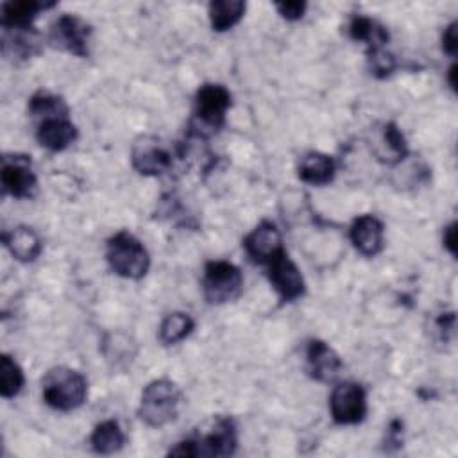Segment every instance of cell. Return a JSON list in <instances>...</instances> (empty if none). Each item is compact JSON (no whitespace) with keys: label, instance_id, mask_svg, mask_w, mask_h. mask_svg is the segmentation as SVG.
I'll return each mask as SVG.
<instances>
[{"label":"cell","instance_id":"1","mask_svg":"<svg viewBox=\"0 0 458 458\" xmlns=\"http://www.w3.org/2000/svg\"><path fill=\"white\" fill-rule=\"evenodd\" d=\"M41 394L50 408L57 411H72L86 403L88 381L75 369L54 367L41 381Z\"/></svg>","mask_w":458,"mask_h":458},{"label":"cell","instance_id":"2","mask_svg":"<svg viewBox=\"0 0 458 458\" xmlns=\"http://www.w3.org/2000/svg\"><path fill=\"white\" fill-rule=\"evenodd\" d=\"M182 394L172 379H154L141 392L138 417L150 428H163L177 419Z\"/></svg>","mask_w":458,"mask_h":458},{"label":"cell","instance_id":"3","mask_svg":"<svg viewBox=\"0 0 458 458\" xmlns=\"http://www.w3.org/2000/svg\"><path fill=\"white\" fill-rule=\"evenodd\" d=\"M238 445L236 424L231 417H218L208 433L186 438L170 447V456H231Z\"/></svg>","mask_w":458,"mask_h":458},{"label":"cell","instance_id":"4","mask_svg":"<svg viewBox=\"0 0 458 458\" xmlns=\"http://www.w3.org/2000/svg\"><path fill=\"white\" fill-rule=\"evenodd\" d=\"M106 259L116 276L132 281L145 277L150 268V256L145 245L127 231H120L107 240Z\"/></svg>","mask_w":458,"mask_h":458},{"label":"cell","instance_id":"5","mask_svg":"<svg viewBox=\"0 0 458 458\" xmlns=\"http://www.w3.org/2000/svg\"><path fill=\"white\" fill-rule=\"evenodd\" d=\"M243 288L242 270L224 259L208 261L204 267L202 292L209 304H225L234 301Z\"/></svg>","mask_w":458,"mask_h":458},{"label":"cell","instance_id":"6","mask_svg":"<svg viewBox=\"0 0 458 458\" xmlns=\"http://www.w3.org/2000/svg\"><path fill=\"white\" fill-rule=\"evenodd\" d=\"M91 25L75 14H61L50 27L48 41L54 48L77 57L89 55Z\"/></svg>","mask_w":458,"mask_h":458},{"label":"cell","instance_id":"7","mask_svg":"<svg viewBox=\"0 0 458 458\" xmlns=\"http://www.w3.org/2000/svg\"><path fill=\"white\" fill-rule=\"evenodd\" d=\"M329 411L336 424H358L367 415L365 388L352 381L338 383L329 397Z\"/></svg>","mask_w":458,"mask_h":458},{"label":"cell","instance_id":"8","mask_svg":"<svg viewBox=\"0 0 458 458\" xmlns=\"http://www.w3.org/2000/svg\"><path fill=\"white\" fill-rule=\"evenodd\" d=\"M2 188L14 199H30L36 191L38 179L32 170L30 156L13 154L2 157Z\"/></svg>","mask_w":458,"mask_h":458},{"label":"cell","instance_id":"9","mask_svg":"<svg viewBox=\"0 0 458 458\" xmlns=\"http://www.w3.org/2000/svg\"><path fill=\"white\" fill-rule=\"evenodd\" d=\"M233 104L231 91L222 84H202L195 95V116L204 127L220 129L225 122V113Z\"/></svg>","mask_w":458,"mask_h":458},{"label":"cell","instance_id":"10","mask_svg":"<svg viewBox=\"0 0 458 458\" xmlns=\"http://www.w3.org/2000/svg\"><path fill=\"white\" fill-rule=\"evenodd\" d=\"M265 267H267L268 281L272 283L274 290L277 292V295L283 301L293 302L304 295V292H306L304 277H302L299 267L290 259L286 250L279 252Z\"/></svg>","mask_w":458,"mask_h":458},{"label":"cell","instance_id":"11","mask_svg":"<svg viewBox=\"0 0 458 458\" xmlns=\"http://www.w3.org/2000/svg\"><path fill=\"white\" fill-rule=\"evenodd\" d=\"M132 168L141 175H161L172 168V154L156 136H140L131 150Z\"/></svg>","mask_w":458,"mask_h":458},{"label":"cell","instance_id":"12","mask_svg":"<svg viewBox=\"0 0 458 458\" xmlns=\"http://www.w3.org/2000/svg\"><path fill=\"white\" fill-rule=\"evenodd\" d=\"M247 256L259 265H267L279 252H283V238L277 225L270 220L259 222L243 240Z\"/></svg>","mask_w":458,"mask_h":458},{"label":"cell","instance_id":"13","mask_svg":"<svg viewBox=\"0 0 458 458\" xmlns=\"http://www.w3.org/2000/svg\"><path fill=\"white\" fill-rule=\"evenodd\" d=\"M385 225L376 215H360L352 220L349 238L354 249L367 258L377 256L385 247Z\"/></svg>","mask_w":458,"mask_h":458},{"label":"cell","instance_id":"14","mask_svg":"<svg viewBox=\"0 0 458 458\" xmlns=\"http://www.w3.org/2000/svg\"><path fill=\"white\" fill-rule=\"evenodd\" d=\"M344 363L336 351L324 340H310L306 347V369L320 383H331L340 376Z\"/></svg>","mask_w":458,"mask_h":458},{"label":"cell","instance_id":"15","mask_svg":"<svg viewBox=\"0 0 458 458\" xmlns=\"http://www.w3.org/2000/svg\"><path fill=\"white\" fill-rule=\"evenodd\" d=\"M36 140L41 147L59 152L77 140V127L72 123L70 116H50L38 122Z\"/></svg>","mask_w":458,"mask_h":458},{"label":"cell","instance_id":"16","mask_svg":"<svg viewBox=\"0 0 458 458\" xmlns=\"http://www.w3.org/2000/svg\"><path fill=\"white\" fill-rule=\"evenodd\" d=\"M2 240L5 249L13 254V258L21 263L34 261L43 250L41 238L29 225H18L11 231H5L2 234Z\"/></svg>","mask_w":458,"mask_h":458},{"label":"cell","instance_id":"17","mask_svg":"<svg viewBox=\"0 0 458 458\" xmlns=\"http://www.w3.org/2000/svg\"><path fill=\"white\" fill-rule=\"evenodd\" d=\"M299 177L302 182L311 184V186H324L329 184L335 177L336 165L335 159L324 152H306L297 166Z\"/></svg>","mask_w":458,"mask_h":458},{"label":"cell","instance_id":"18","mask_svg":"<svg viewBox=\"0 0 458 458\" xmlns=\"http://www.w3.org/2000/svg\"><path fill=\"white\" fill-rule=\"evenodd\" d=\"M54 2L41 0H18L2 5V29H32L38 13L54 7Z\"/></svg>","mask_w":458,"mask_h":458},{"label":"cell","instance_id":"19","mask_svg":"<svg viewBox=\"0 0 458 458\" xmlns=\"http://www.w3.org/2000/svg\"><path fill=\"white\" fill-rule=\"evenodd\" d=\"M349 36L354 41L367 43V50L369 48H381L390 39V34H388L386 27H383L379 21H376L369 16H363V14L352 16V20L349 23Z\"/></svg>","mask_w":458,"mask_h":458},{"label":"cell","instance_id":"20","mask_svg":"<svg viewBox=\"0 0 458 458\" xmlns=\"http://www.w3.org/2000/svg\"><path fill=\"white\" fill-rule=\"evenodd\" d=\"M245 2L242 0H215L209 4L208 14L213 30L225 32L233 29L245 14Z\"/></svg>","mask_w":458,"mask_h":458},{"label":"cell","instance_id":"21","mask_svg":"<svg viewBox=\"0 0 458 458\" xmlns=\"http://www.w3.org/2000/svg\"><path fill=\"white\" fill-rule=\"evenodd\" d=\"M89 444H91L93 451L98 454H113L123 447L125 435H123L120 424L116 420L109 419V420H104L95 426V429L89 437Z\"/></svg>","mask_w":458,"mask_h":458},{"label":"cell","instance_id":"22","mask_svg":"<svg viewBox=\"0 0 458 458\" xmlns=\"http://www.w3.org/2000/svg\"><path fill=\"white\" fill-rule=\"evenodd\" d=\"M195 329V320L184 311L168 313L159 326V342L163 345H174L184 340Z\"/></svg>","mask_w":458,"mask_h":458},{"label":"cell","instance_id":"23","mask_svg":"<svg viewBox=\"0 0 458 458\" xmlns=\"http://www.w3.org/2000/svg\"><path fill=\"white\" fill-rule=\"evenodd\" d=\"M29 113L39 122L50 116H68L70 107L63 97H57L47 89H39L29 100Z\"/></svg>","mask_w":458,"mask_h":458},{"label":"cell","instance_id":"24","mask_svg":"<svg viewBox=\"0 0 458 458\" xmlns=\"http://www.w3.org/2000/svg\"><path fill=\"white\" fill-rule=\"evenodd\" d=\"M25 385V376L16 360L9 354L0 356V395L5 399L16 397Z\"/></svg>","mask_w":458,"mask_h":458},{"label":"cell","instance_id":"25","mask_svg":"<svg viewBox=\"0 0 458 458\" xmlns=\"http://www.w3.org/2000/svg\"><path fill=\"white\" fill-rule=\"evenodd\" d=\"M381 145L386 148L383 161L386 163H399L408 154V143L401 132V129L394 122H386L379 134Z\"/></svg>","mask_w":458,"mask_h":458},{"label":"cell","instance_id":"26","mask_svg":"<svg viewBox=\"0 0 458 458\" xmlns=\"http://www.w3.org/2000/svg\"><path fill=\"white\" fill-rule=\"evenodd\" d=\"M367 61H369L370 72L379 79L390 75L395 70V59L385 47L369 48L367 50Z\"/></svg>","mask_w":458,"mask_h":458},{"label":"cell","instance_id":"27","mask_svg":"<svg viewBox=\"0 0 458 458\" xmlns=\"http://www.w3.org/2000/svg\"><path fill=\"white\" fill-rule=\"evenodd\" d=\"M306 7L308 4L306 2H301V0H290V2H277L276 4V9L277 13L288 20V21H297L304 16L306 13Z\"/></svg>","mask_w":458,"mask_h":458},{"label":"cell","instance_id":"28","mask_svg":"<svg viewBox=\"0 0 458 458\" xmlns=\"http://www.w3.org/2000/svg\"><path fill=\"white\" fill-rule=\"evenodd\" d=\"M442 48L445 54H449L451 57L456 55V48H458V38H456V21H451L442 34Z\"/></svg>","mask_w":458,"mask_h":458},{"label":"cell","instance_id":"29","mask_svg":"<svg viewBox=\"0 0 458 458\" xmlns=\"http://www.w3.org/2000/svg\"><path fill=\"white\" fill-rule=\"evenodd\" d=\"M386 449H397L403 445V420L395 419L390 422L388 429H386V438H385Z\"/></svg>","mask_w":458,"mask_h":458},{"label":"cell","instance_id":"30","mask_svg":"<svg viewBox=\"0 0 458 458\" xmlns=\"http://www.w3.org/2000/svg\"><path fill=\"white\" fill-rule=\"evenodd\" d=\"M442 242H444V247L454 256V254H456V222H451V224L444 229Z\"/></svg>","mask_w":458,"mask_h":458},{"label":"cell","instance_id":"31","mask_svg":"<svg viewBox=\"0 0 458 458\" xmlns=\"http://www.w3.org/2000/svg\"><path fill=\"white\" fill-rule=\"evenodd\" d=\"M447 81H449V86L453 88V89H456V64L453 63L451 66H449V70H447Z\"/></svg>","mask_w":458,"mask_h":458}]
</instances>
